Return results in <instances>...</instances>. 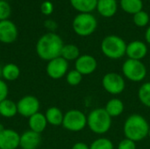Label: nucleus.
Returning a JSON list of instances; mask_svg holds the SVG:
<instances>
[{
    "label": "nucleus",
    "instance_id": "nucleus-23",
    "mask_svg": "<svg viewBox=\"0 0 150 149\" xmlns=\"http://www.w3.org/2000/svg\"><path fill=\"white\" fill-rule=\"evenodd\" d=\"M20 76V68L14 63H7L2 67V77L4 81H15Z\"/></svg>",
    "mask_w": 150,
    "mask_h": 149
},
{
    "label": "nucleus",
    "instance_id": "nucleus-7",
    "mask_svg": "<svg viewBox=\"0 0 150 149\" xmlns=\"http://www.w3.org/2000/svg\"><path fill=\"white\" fill-rule=\"evenodd\" d=\"M62 126L69 132H81L87 126V115L80 110H69L64 113Z\"/></svg>",
    "mask_w": 150,
    "mask_h": 149
},
{
    "label": "nucleus",
    "instance_id": "nucleus-28",
    "mask_svg": "<svg viewBox=\"0 0 150 149\" xmlns=\"http://www.w3.org/2000/svg\"><path fill=\"white\" fill-rule=\"evenodd\" d=\"M134 24L138 27H145L149 23V15L145 11H141L136 14L133 15Z\"/></svg>",
    "mask_w": 150,
    "mask_h": 149
},
{
    "label": "nucleus",
    "instance_id": "nucleus-12",
    "mask_svg": "<svg viewBox=\"0 0 150 149\" xmlns=\"http://www.w3.org/2000/svg\"><path fill=\"white\" fill-rule=\"evenodd\" d=\"M18 35V28L12 21L9 19L0 21V42L4 44L13 43Z\"/></svg>",
    "mask_w": 150,
    "mask_h": 149
},
{
    "label": "nucleus",
    "instance_id": "nucleus-17",
    "mask_svg": "<svg viewBox=\"0 0 150 149\" xmlns=\"http://www.w3.org/2000/svg\"><path fill=\"white\" fill-rule=\"evenodd\" d=\"M28 126L30 130L41 134V133L45 131L47 126V121L45 114L39 112L28 118Z\"/></svg>",
    "mask_w": 150,
    "mask_h": 149
},
{
    "label": "nucleus",
    "instance_id": "nucleus-37",
    "mask_svg": "<svg viewBox=\"0 0 150 149\" xmlns=\"http://www.w3.org/2000/svg\"><path fill=\"white\" fill-rule=\"evenodd\" d=\"M0 77H2V67L0 66Z\"/></svg>",
    "mask_w": 150,
    "mask_h": 149
},
{
    "label": "nucleus",
    "instance_id": "nucleus-9",
    "mask_svg": "<svg viewBox=\"0 0 150 149\" xmlns=\"http://www.w3.org/2000/svg\"><path fill=\"white\" fill-rule=\"evenodd\" d=\"M46 71L50 78L54 80H59L66 76L67 73L69 72V61L63 59L62 56L54 58L47 61Z\"/></svg>",
    "mask_w": 150,
    "mask_h": 149
},
{
    "label": "nucleus",
    "instance_id": "nucleus-4",
    "mask_svg": "<svg viewBox=\"0 0 150 149\" xmlns=\"http://www.w3.org/2000/svg\"><path fill=\"white\" fill-rule=\"evenodd\" d=\"M127 42L120 36L111 34L105 36L100 44L103 54L111 60H119L126 55Z\"/></svg>",
    "mask_w": 150,
    "mask_h": 149
},
{
    "label": "nucleus",
    "instance_id": "nucleus-26",
    "mask_svg": "<svg viewBox=\"0 0 150 149\" xmlns=\"http://www.w3.org/2000/svg\"><path fill=\"white\" fill-rule=\"evenodd\" d=\"M90 149H114V144L110 139L100 137L91 143Z\"/></svg>",
    "mask_w": 150,
    "mask_h": 149
},
{
    "label": "nucleus",
    "instance_id": "nucleus-20",
    "mask_svg": "<svg viewBox=\"0 0 150 149\" xmlns=\"http://www.w3.org/2000/svg\"><path fill=\"white\" fill-rule=\"evenodd\" d=\"M71 6L79 13H91L97 8L98 0H69Z\"/></svg>",
    "mask_w": 150,
    "mask_h": 149
},
{
    "label": "nucleus",
    "instance_id": "nucleus-35",
    "mask_svg": "<svg viewBox=\"0 0 150 149\" xmlns=\"http://www.w3.org/2000/svg\"><path fill=\"white\" fill-rule=\"evenodd\" d=\"M145 40H146V42L150 45V25L147 28L145 32Z\"/></svg>",
    "mask_w": 150,
    "mask_h": 149
},
{
    "label": "nucleus",
    "instance_id": "nucleus-38",
    "mask_svg": "<svg viewBox=\"0 0 150 149\" xmlns=\"http://www.w3.org/2000/svg\"><path fill=\"white\" fill-rule=\"evenodd\" d=\"M148 137H149V139H150V128H149V136Z\"/></svg>",
    "mask_w": 150,
    "mask_h": 149
},
{
    "label": "nucleus",
    "instance_id": "nucleus-18",
    "mask_svg": "<svg viewBox=\"0 0 150 149\" xmlns=\"http://www.w3.org/2000/svg\"><path fill=\"white\" fill-rule=\"evenodd\" d=\"M105 110L112 118H117L123 113L125 110V105L121 99L113 97L105 104Z\"/></svg>",
    "mask_w": 150,
    "mask_h": 149
},
{
    "label": "nucleus",
    "instance_id": "nucleus-19",
    "mask_svg": "<svg viewBox=\"0 0 150 149\" xmlns=\"http://www.w3.org/2000/svg\"><path fill=\"white\" fill-rule=\"evenodd\" d=\"M45 117L47 119V124L54 126H59L62 125L64 113L58 107L51 106L46 111Z\"/></svg>",
    "mask_w": 150,
    "mask_h": 149
},
{
    "label": "nucleus",
    "instance_id": "nucleus-24",
    "mask_svg": "<svg viewBox=\"0 0 150 149\" xmlns=\"http://www.w3.org/2000/svg\"><path fill=\"white\" fill-rule=\"evenodd\" d=\"M81 55L80 54V49L76 45L74 44H64L62 49V53H61V56L65 59L68 61H76L79 56Z\"/></svg>",
    "mask_w": 150,
    "mask_h": 149
},
{
    "label": "nucleus",
    "instance_id": "nucleus-36",
    "mask_svg": "<svg viewBox=\"0 0 150 149\" xmlns=\"http://www.w3.org/2000/svg\"><path fill=\"white\" fill-rule=\"evenodd\" d=\"M5 128H4V126L2 125V124H0V132H2L3 130H4Z\"/></svg>",
    "mask_w": 150,
    "mask_h": 149
},
{
    "label": "nucleus",
    "instance_id": "nucleus-8",
    "mask_svg": "<svg viewBox=\"0 0 150 149\" xmlns=\"http://www.w3.org/2000/svg\"><path fill=\"white\" fill-rule=\"evenodd\" d=\"M101 83L104 90L113 96L123 93L126 89V81L124 76L116 72H108L105 74Z\"/></svg>",
    "mask_w": 150,
    "mask_h": 149
},
{
    "label": "nucleus",
    "instance_id": "nucleus-2",
    "mask_svg": "<svg viewBox=\"0 0 150 149\" xmlns=\"http://www.w3.org/2000/svg\"><path fill=\"white\" fill-rule=\"evenodd\" d=\"M150 126L145 117L138 113L129 115L124 122L123 133L125 138L139 142L149 136Z\"/></svg>",
    "mask_w": 150,
    "mask_h": 149
},
{
    "label": "nucleus",
    "instance_id": "nucleus-14",
    "mask_svg": "<svg viewBox=\"0 0 150 149\" xmlns=\"http://www.w3.org/2000/svg\"><path fill=\"white\" fill-rule=\"evenodd\" d=\"M19 141L20 134L15 130L5 128L0 132V149H17Z\"/></svg>",
    "mask_w": 150,
    "mask_h": 149
},
{
    "label": "nucleus",
    "instance_id": "nucleus-11",
    "mask_svg": "<svg viewBox=\"0 0 150 149\" xmlns=\"http://www.w3.org/2000/svg\"><path fill=\"white\" fill-rule=\"evenodd\" d=\"M98 68L97 59L91 54H81L75 61V69L83 76L93 74Z\"/></svg>",
    "mask_w": 150,
    "mask_h": 149
},
{
    "label": "nucleus",
    "instance_id": "nucleus-13",
    "mask_svg": "<svg viewBox=\"0 0 150 149\" xmlns=\"http://www.w3.org/2000/svg\"><path fill=\"white\" fill-rule=\"evenodd\" d=\"M149 52L148 46L142 40H133L127 45L126 55L128 59L142 61L144 59Z\"/></svg>",
    "mask_w": 150,
    "mask_h": 149
},
{
    "label": "nucleus",
    "instance_id": "nucleus-22",
    "mask_svg": "<svg viewBox=\"0 0 150 149\" xmlns=\"http://www.w3.org/2000/svg\"><path fill=\"white\" fill-rule=\"evenodd\" d=\"M121 9L127 14L134 15L143 10L142 0H120Z\"/></svg>",
    "mask_w": 150,
    "mask_h": 149
},
{
    "label": "nucleus",
    "instance_id": "nucleus-5",
    "mask_svg": "<svg viewBox=\"0 0 150 149\" xmlns=\"http://www.w3.org/2000/svg\"><path fill=\"white\" fill-rule=\"evenodd\" d=\"M97 27L98 20L92 13H78L72 21L73 31L81 37L93 34Z\"/></svg>",
    "mask_w": 150,
    "mask_h": 149
},
{
    "label": "nucleus",
    "instance_id": "nucleus-21",
    "mask_svg": "<svg viewBox=\"0 0 150 149\" xmlns=\"http://www.w3.org/2000/svg\"><path fill=\"white\" fill-rule=\"evenodd\" d=\"M18 114L17 103L13 102L11 99H4L0 103V116L10 119L13 118Z\"/></svg>",
    "mask_w": 150,
    "mask_h": 149
},
{
    "label": "nucleus",
    "instance_id": "nucleus-15",
    "mask_svg": "<svg viewBox=\"0 0 150 149\" xmlns=\"http://www.w3.org/2000/svg\"><path fill=\"white\" fill-rule=\"evenodd\" d=\"M40 143L41 135L30 129L20 135L19 148L21 149H37Z\"/></svg>",
    "mask_w": 150,
    "mask_h": 149
},
{
    "label": "nucleus",
    "instance_id": "nucleus-33",
    "mask_svg": "<svg viewBox=\"0 0 150 149\" xmlns=\"http://www.w3.org/2000/svg\"><path fill=\"white\" fill-rule=\"evenodd\" d=\"M44 26L50 32H54V31L57 29L58 25L57 23L53 20V19H47L44 22Z\"/></svg>",
    "mask_w": 150,
    "mask_h": 149
},
{
    "label": "nucleus",
    "instance_id": "nucleus-25",
    "mask_svg": "<svg viewBox=\"0 0 150 149\" xmlns=\"http://www.w3.org/2000/svg\"><path fill=\"white\" fill-rule=\"evenodd\" d=\"M138 98L146 107L150 108V82L143 83L138 90Z\"/></svg>",
    "mask_w": 150,
    "mask_h": 149
},
{
    "label": "nucleus",
    "instance_id": "nucleus-6",
    "mask_svg": "<svg viewBox=\"0 0 150 149\" xmlns=\"http://www.w3.org/2000/svg\"><path fill=\"white\" fill-rule=\"evenodd\" d=\"M121 71L124 78L133 83L142 82L146 78L148 74L147 67L142 62V61L128 58L123 62Z\"/></svg>",
    "mask_w": 150,
    "mask_h": 149
},
{
    "label": "nucleus",
    "instance_id": "nucleus-31",
    "mask_svg": "<svg viewBox=\"0 0 150 149\" xmlns=\"http://www.w3.org/2000/svg\"><path fill=\"white\" fill-rule=\"evenodd\" d=\"M40 11L44 15H51L54 11V4L50 1H44L40 5Z\"/></svg>",
    "mask_w": 150,
    "mask_h": 149
},
{
    "label": "nucleus",
    "instance_id": "nucleus-30",
    "mask_svg": "<svg viewBox=\"0 0 150 149\" xmlns=\"http://www.w3.org/2000/svg\"><path fill=\"white\" fill-rule=\"evenodd\" d=\"M117 149H137L136 142L127 138H124L119 142L117 146Z\"/></svg>",
    "mask_w": 150,
    "mask_h": 149
},
{
    "label": "nucleus",
    "instance_id": "nucleus-3",
    "mask_svg": "<svg viewBox=\"0 0 150 149\" xmlns=\"http://www.w3.org/2000/svg\"><path fill=\"white\" fill-rule=\"evenodd\" d=\"M112 118L105 108H96L87 115V126L96 134H105L112 127Z\"/></svg>",
    "mask_w": 150,
    "mask_h": 149
},
{
    "label": "nucleus",
    "instance_id": "nucleus-16",
    "mask_svg": "<svg viewBox=\"0 0 150 149\" xmlns=\"http://www.w3.org/2000/svg\"><path fill=\"white\" fill-rule=\"evenodd\" d=\"M96 10L104 18L113 17L118 10L117 0H98Z\"/></svg>",
    "mask_w": 150,
    "mask_h": 149
},
{
    "label": "nucleus",
    "instance_id": "nucleus-27",
    "mask_svg": "<svg viewBox=\"0 0 150 149\" xmlns=\"http://www.w3.org/2000/svg\"><path fill=\"white\" fill-rule=\"evenodd\" d=\"M83 77V76L81 75L77 70H76L74 68V69L69 70V72L67 73V75L65 76V79H66V82L69 85L77 86L82 83Z\"/></svg>",
    "mask_w": 150,
    "mask_h": 149
},
{
    "label": "nucleus",
    "instance_id": "nucleus-10",
    "mask_svg": "<svg viewBox=\"0 0 150 149\" xmlns=\"http://www.w3.org/2000/svg\"><path fill=\"white\" fill-rule=\"evenodd\" d=\"M40 106V104L39 99L32 95L21 97L17 103L18 113L25 118H30L33 114L39 112Z\"/></svg>",
    "mask_w": 150,
    "mask_h": 149
},
{
    "label": "nucleus",
    "instance_id": "nucleus-32",
    "mask_svg": "<svg viewBox=\"0 0 150 149\" xmlns=\"http://www.w3.org/2000/svg\"><path fill=\"white\" fill-rule=\"evenodd\" d=\"M9 94V88L4 80L0 78V103L7 98Z\"/></svg>",
    "mask_w": 150,
    "mask_h": 149
},
{
    "label": "nucleus",
    "instance_id": "nucleus-1",
    "mask_svg": "<svg viewBox=\"0 0 150 149\" xmlns=\"http://www.w3.org/2000/svg\"><path fill=\"white\" fill-rule=\"evenodd\" d=\"M64 46L60 35L55 32H47L38 40L36 43V53L43 60L49 61L61 56L62 49Z\"/></svg>",
    "mask_w": 150,
    "mask_h": 149
},
{
    "label": "nucleus",
    "instance_id": "nucleus-34",
    "mask_svg": "<svg viewBox=\"0 0 150 149\" xmlns=\"http://www.w3.org/2000/svg\"><path fill=\"white\" fill-rule=\"evenodd\" d=\"M71 149H90V145L83 141H78L72 146Z\"/></svg>",
    "mask_w": 150,
    "mask_h": 149
},
{
    "label": "nucleus",
    "instance_id": "nucleus-29",
    "mask_svg": "<svg viewBox=\"0 0 150 149\" xmlns=\"http://www.w3.org/2000/svg\"><path fill=\"white\" fill-rule=\"evenodd\" d=\"M11 13L10 4L5 0H0V21L9 18Z\"/></svg>",
    "mask_w": 150,
    "mask_h": 149
}]
</instances>
